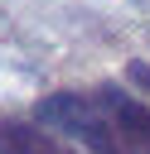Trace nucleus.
Returning a JSON list of instances; mask_svg holds the SVG:
<instances>
[{"label": "nucleus", "instance_id": "obj_2", "mask_svg": "<svg viewBox=\"0 0 150 154\" xmlns=\"http://www.w3.org/2000/svg\"><path fill=\"white\" fill-rule=\"evenodd\" d=\"M97 101H102V111L111 116L121 144H126L131 154H150V106L135 101V96H131L126 87H116V82H102Z\"/></svg>", "mask_w": 150, "mask_h": 154}, {"label": "nucleus", "instance_id": "obj_3", "mask_svg": "<svg viewBox=\"0 0 150 154\" xmlns=\"http://www.w3.org/2000/svg\"><path fill=\"white\" fill-rule=\"evenodd\" d=\"M0 154H77V149H68L63 140L44 135L39 125H24V120H0Z\"/></svg>", "mask_w": 150, "mask_h": 154}, {"label": "nucleus", "instance_id": "obj_1", "mask_svg": "<svg viewBox=\"0 0 150 154\" xmlns=\"http://www.w3.org/2000/svg\"><path fill=\"white\" fill-rule=\"evenodd\" d=\"M34 111H39V125L58 130L63 140H73V144L87 149V154H126V144H121L111 116L102 111V101H92V96H82V91H53V96H44Z\"/></svg>", "mask_w": 150, "mask_h": 154}, {"label": "nucleus", "instance_id": "obj_4", "mask_svg": "<svg viewBox=\"0 0 150 154\" xmlns=\"http://www.w3.org/2000/svg\"><path fill=\"white\" fill-rule=\"evenodd\" d=\"M126 72H131V82H135L140 91H150V67H145V63H131Z\"/></svg>", "mask_w": 150, "mask_h": 154}]
</instances>
